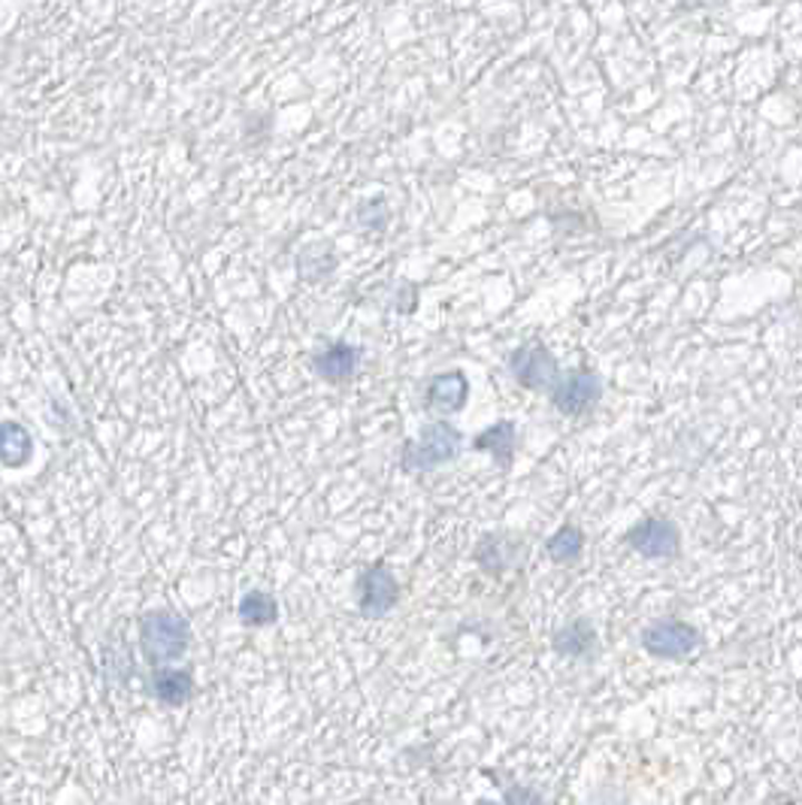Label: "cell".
<instances>
[{
	"label": "cell",
	"mask_w": 802,
	"mask_h": 805,
	"mask_svg": "<svg viewBox=\"0 0 802 805\" xmlns=\"http://www.w3.org/2000/svg\"><path fill=\"white\" fill-rule=\"evenodd\" d=\"M358 364H361V348L352 343H333L312 357V370H315L324 382H345V379H352Z\"/></svg>",
	"instance_id": "10"
},
{
	"label": "cell",
	"mask_w": 802,
	"mask_h": 805,
	"mask_svg": "<svg viewBox=\"0 0 802 805\" xmlns=\"http://www.w3.org/2000/svg\"><path fill=\"white\" fill-rule=\"evenodd\" d=\"M33 458L31 430L19 421H0V463L19 470Z\"/></svg>",
	"instance_id": "13"
},
{
	"label": "cell",
	"mask_w": 802,
	"mask_h": 805,
	"mask_svg": "<svg viewBox=\"0 0 802 805\" xmlns=\"http://www.w3.org/2000/svg\"><path fill=\"white\" fill-rule=\"evenodd\" d=\"M400 600V585L385 563H373L358 579V612L364 618H385Z\"/></svg>",
	"instance_id": "7"
},
{
	"label": "cell",
	"mask_w": 802,
	"mask_h": 805,
	"mask_svg": "<svg viewBox=\"0 0 802 805\" xmlns=\"http://www.w3.org/2000/svg\"><path fill=\"white\" fill-rule=\"evenodd\" d=\"M597 630L588 618H576L569 621L567 627H560L555 636H551V648H555L557 657H567V660H588L597 651Z\"/></svg>",
	"instance_id": "9"
},
{
	"label": "cell",
	"mask_w": 802,
	"mask_h": 805,
	"mask_svg": "<svg viewBox=\"0 0 802 805\" xmlns=\"http://www.w3.org/2000/svg\"><path fill=\"white\" fill-rule=\"evenodd\" d=\"M515 433H518V430H515L512 421H497V424H491L488 430H481L472 445L479 451H491L493 461L506 470V467H512L515 458V442H518Z\"/></svg>",
	"instance_id": "14"
},
{
	"label": "cell",
	"mask_w": 802,
	"mask_h": 805,
	"mask_svg": "<svg viewBox=\"0 0 802 805\" xmlns=\"http://www.w3.org/2000/svg\"><path fill=\"white\" fill-rule=\"evenodd\" d=\"M236 615L246 627H270L278 621V602L267 591H248L236 606Z\"/></svg>",
	"instance_id": "15"
},
{
	"label": "cell",
	"mask_w": 802,
	"mask_h": 805,
	"mask_svg": "<svg viewBox=\"0 0 802 805\" xmlns=\"http://www.w3.org/2000/svg\"><path fill=\"white\" fill-rule=\"evenodd\" d=\"M546 551L555 563H576L585 551V533L576 524H564L555 537L548 539Z\"/></svg>",
	"instance_id": "16"
},
{
	"label": "cell",
	"mask_w": 802,
	"mask_h": 805,
	"mask_svg": "<svg viewBox=\"0 0 802 805\" xmlns=\"http://www.w3.org/2000/svg\"><path fill=\"white\" fill-rule=\"evenodd\" d=\"M560 415H585L603 400V379L594 370H569L567 376H560L555 391L548 394Z\"/></svg>",
	"instance_id": "6"
},
{
	"label": "cell",
	"mask_w": 802,
	"mask_h": 805,
	"mask_svg": "<svg viewBox=\"0 0 802 805\" xmlns=\"http://www.w3.org/2000/svg\"><path fill=\"white\" fill-rule=\"evenodd\" d=\"M700 642H703L700 630L682 618H661L642 630V648L661 660H682V657L694 655Z\"/></svg>",
	"instance_id": "3"
},
{
	"label": "cell",
	"mask_w": 802,
	"mask_h": 805,
	"mask_svg": "<svg viewBox=\"0 0 802 805\" xmlns=\"http://www.w3.org/2000/svg\"><path fill=\"white\" fill-rule=\"evenodd\" d=\"M467 400H470V379L460 370L437 373L424 387V406L439 415H454L467 406Z\"/></svg>",
	"instance_id": "8"
},
{
	"label": "cell",
	"mask_w": 802,
	"mask_h": 805,
	"mask_svg": "<svg viewBox=\"0 0 802 805\" xmlns=\"http://www.w3.org/2000/svg\"><path fill=\"white\" fill-rule=\"evenodd\" d=\"M0 805H3V799H0Z\"/></svg>",
	"instance_id": "19"
},
{
	"label": "cell",
	"mask_w": 802,
	"mask_h": 805,
	"mask_svg": "<svg viewBox=\"0 0 802 805\" xmlns=\"http://www.w3.org/2000/svg\"><path fill=\"white\" fill-rule=\"evenodd\" d=\"M476 805H500V803H491V799H479Z\"/></svg>",
	"instance_id": "18"
},
{
	"label": "cell",
	"mask_w": 802,
	"mask_h": 805,
	"mask_svg": "<svg viewBox=\"0 0 802 805\" xmlns=\"http://www.w3.org/2000/svg\"><path fill=\"white\" fill-rule=\"evenodd\" d=\"M188 645H192V627L179 612L151 609L139 618V648L155 669L179 660L188 651Z\"/></svg>",
	"instance_id": "1"
},
{
	"label": "cell",
	"mask_w": 802,
	"mask_h": 805,
	"mask_svg": "<svg viewBox=\"0 0 802 805\" xmlns=\"http://www.w3.org/2000/svg\"><path fill=\"white\" fill-rule=\"evenodd\" d=\"M624 542L645 560H669L682 548V530L669 518H642L639 524L627 530Z\"/></svg>",
	"instance_id": "5"
},
{
	"label": "cell",
	"mask_w": 802,
	"mask_h": 805,
	"mask_svg": "<svg viewBox=\"0 0 802 805\" xmlns=\"http://www.w3.org/2000/svg\"><path fill=\"white\" fill-rule=\"evenodd\" d=\"M509 370L518 379V385L527 387V391H539V394H551L560 382L557 357L542 343H527L521 348H515L509 355Z\"/></svg>",
	"instance_id": "4"
},
{
	"label": "cell",
	"mask_w": 802,
	"mask_h": 805,
	"mask_svg": "<svg viewBox=\"0 0 802 805\" xmlns=\"http://www.w3.org/2000/svg\"><path fill=\"white\" fill-rule=\"evenodd\" d=\"M506 805H546V803H542V796L536 794L534 787H527V784H512V787L506 791Z\"/></svg>",
	"instance_id": "17"
},
{
	"label": "cell",
	"mask_w": 802,
	"mask_h": 805,
	"mask_svg": "<svg viewBox=\"0 0 802 805\" xmlns=\"http://www.w3.org/2000/svg\"><path fill=\"white\" fill-rule=\"evenodd\" d=\"M518 551H521L518 539H512L509 533H491L476 548V563L491 576H503L518 563Z\"/></svg>",
	"instance_id": "11"
},
{
	"label": "cell",
	"mask_w": 802,
	"mask_h": 805,
	"mask_svg": "<svg viewBox=\"0 0 802 805\" xmlns=\"http://www.w3.org/2000/svg\"><path fill=\"white\" fill-rule=\"evenodd\" d=\"M463 449V436L458 428H451L449 421H433L418 433V440H409L403 445V470L409 473H433L439 467H446Z\"/></svg>",
	"instance_id": "2"
},
{
	"label": "cell",
	"mask_w": 802,
	"mask_h": 805,
	"mask_svg": "<svg viewBox=\"0 0 802 805\" xmlns=\"http://www.w3.org/2000/svg\"><path fill=\"white\" fill-rule=\"evenodd\" d=\"M151 697L158 699L160 706H173L179 709L194 697V678L185 669H173V666H160L151 673Z\"/></svg>",
	"instance_id": "12"
}]
</instances>
